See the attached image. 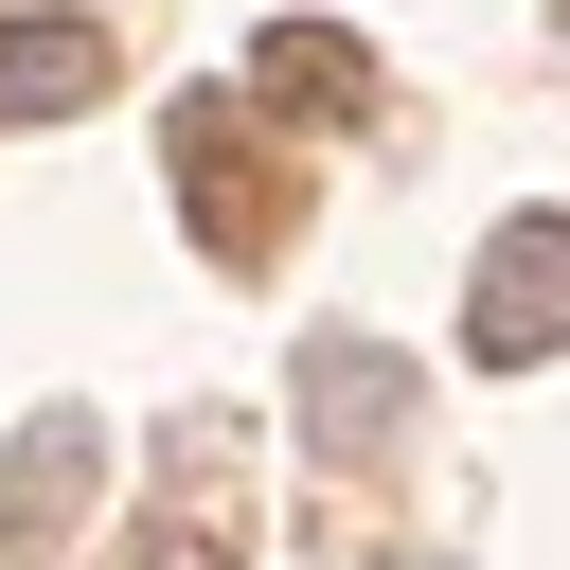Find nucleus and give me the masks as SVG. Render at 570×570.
<instances>
[{
  "label": "nucleus",
  "instance_id": "1",
  "mask_svg": "<svg viewBox=\"0 0 570 570\" xmlns=\"http://www.w3.org/2000/svg\"><path fill=\"white\" fill-rule=\"evenodd\" d=\"M463 356H481V374H534V356H570V214H517V232H481Z\"/></svg>",
  "mask_w": 570,
  "mask_h": 570
},
{
  "label": "nucleus",
  "instance_id": "2",
  "mask_svg": "<svg viewBox=\"0 0 570 570\" xmlns=\"http://www.w3.org/2000/svg\"><path fill=\"white\" fill-rule=\"evenodd\" d=\"M285 410H303V445H321V463H374V445H392L428 392H410V356H392V338H303Z\"/></svg>",
  "mask_w": 570,
  "mask_h": 570
},
{
  "label": "nucleus",
  "instance_id": "3",
  "mask_svg": "<svg viewBox=\"0 0 570 570\" xmlns=\"http://www.w3.org/2000/svg\"><path fill=\"white\" fill-rule=\"evenodd\" d=\"M89 481H107V428H89V410H36V428H18V463H0V570L71 552Z\"/></svg>",
  "mask_w": 570,
  "mask_h": 570
},
{
  "label": "nucleus",
  "instance_id": "4",
  "mask_svg": "<svg viewBox=\"0 0 570 570\" xmlns=\"http://www.w3.org/2000/svg\"><path fill=\"white\" fill-rule=\"evenodd\" d=\"M249 89H267V107H303V125H374V53H356L338 18H267Z\"/></svg>",
  "mask_w": 570,
  "mask_h": 570
},
{
  "label": "nucleus",
  "instance_id": "5",
  "mask_svg": "<svg viewBox=\"0 0 570 570\" xmlns=\"http://www.w3.org/2000/svg\"><path fill=\"white\" fill-rule=\"evenodd\" d=\"M160 142H178V196H196V232H214V249L249 267V249H267V196H249V142H232V89H196V107L160 125Z\"/></svg>",
  "mask_w": 570,
  "mask_h": 570
},
{
  "label": "nucleus",
  "instance_id": "6",
  "mask_svg": "<svg viewBox=\"0 0 570 570\" xmlns=\"http://www.w3.org/2000/svg\"><path fill=\"white\" fill-rule=\"evenodd\" d=\"M107 89V36L89 18H0V125H71Z\"/></svg>",
  "mask_w": 570,
  "mask_h": 570
},
{
  "label": "nucleus",
  "instance_id": "7",
  "mask_svg": "<svg viewBox=\"0 0 570 570\" xmlns=\"http://www.w3.org/2000/svg\"><path fill=\"white\" fill-rule=\"evenodd\" d=\"M125 570H232V552H214V534H142Z\"/></svg>",
  "mask_w": 570,
  "mask_h": 570
},
{
  "label": "nucleus",
  "instance_id": "8",
  "mask_svg": "<svg viewBox=\"0 0 570 570\" xmlns=\"http://www.w3.org/2000/svg\"><path fill=\"white\" fill-rule=\"evenodd\" d=\"M410 570H428V552H410Z\"/></svg>",
  "mask_w": 570,
  "mask_h": 570
}]
</instances>
